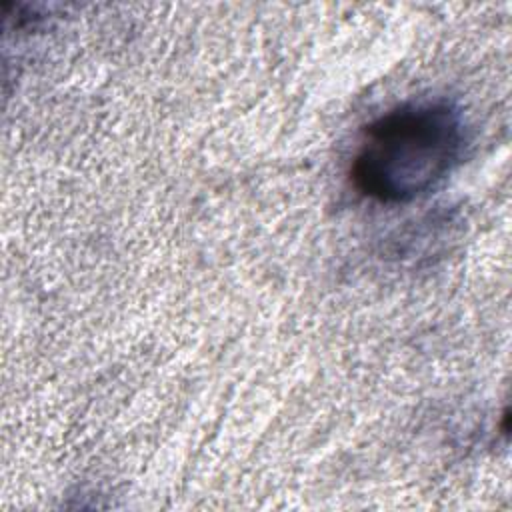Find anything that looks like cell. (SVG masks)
Returning <instances> with one entry per match:
<instances>
[{
	"label": "cell",
	"mask_w": 512,
	"mask_h": 512,
	"mask_svg": "<svg viewBox=\"0 0 512 512\" xmlns=\"http://www.w3.org/2000/svg\"><path fill=\"white\" fill-rule=\"evenodd\" d=\"M468 142L464 114L452 102L402 104L362 130L350 178L358 192L376 202H412L464 160Z\"/></svg>",
	"instance_id": "obj_1"
}]
</instances>
